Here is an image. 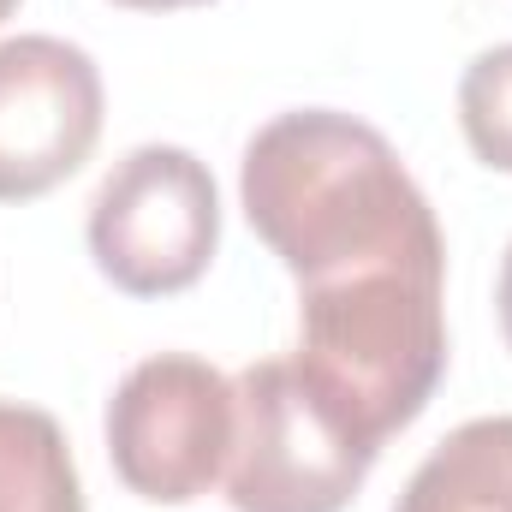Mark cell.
Wrapping results in <instances>:
<instances>
[{
    "mask_svg": "<svg viewBox=\"0 0 512 512\" xmlns=\"http://www.w3.org/2000/svg\"><path fill=\"white\" fill-rule=\"evenodd\" d=\"M495 316H501V340L512 352V239H507V256H501V280H495Z\"/></svg>",
    "mask_w": 512,
    "mask_h": 512,
    "instance_id": "30bf717a",
    "label": "cell"
},
{
    "mask_svg": "<svg viewBox=\"0 0 512 512\" xmlns=\"http://www.w3.org/2000/svg\"><path fill=\"white\" fill-rule=\"evenodd\" d=\"M233 512H346L358 501L376 447L316 393L298 358H262L233 376Z\"/></svg>",
    "mask_w": 512,
    "mask_h": 512,
    "instance_id": "3957f363",
    "label": "cell"
},
{
    "mask_svg": "<svg viewBox=\"0 0 512 512\" xmlns=\"http://www.w3.org/2000/svg\"><path fill=\"white\" fill-rule=\"evenodd\" d=\"M393 512H512V417L459 423L411 471Z\"/></svg>",
    "mask_w": 512,
    "mask_h": 512,
    "instance_id": "52a82bcc",
    "label": "cell"
},
{
    "mask_svg": "<svg viewBox=\"0 0 512 512\" xmlns=\"http://www.w3.org/2000/svg\"><path fill=\"white\" fill-rule=\"evenodd\" d=\"M0 512H90L72 441L42 405L0 399Z\"/></svg>",
    "mask_w": 512,
    "mask_h": 512,
    "instance_id": "ba28073f",
    "label": "cell"
},
{
    "mask_svg": "<svg viewBox=\"0 0 512 512\" xmlns=\"http://www.w3.org/2000/svg\"><path fill=\"white\" fill-rule=\"evenodd\" d=\"M108 90L96 60L66 36L0 42V203H36L66 185L102 143Z\"/></svg>",
    "mask_w": 512,
    "mask_h": 512,
    "instance_id": "8992f818",
    "label": "cell"
},
{
    "mask_svg": "<svg viewBox=\"0 0 512 512\" xmlns=\"http://www.w3.org/2000/svg\"><path fill=\"white\" fill-rule=\"evenodd\" d=\"M233 376L197 352H155L131 364L108 399L114 477L149 507H191L227 477L233 453Z\"/></svg>",
    "mask_w": 512,
    "mask_h": 512,
    "instance_id": "5b68a950",
    "label": "cell"
},
{
    "mask_svg": "<svg viewBox=\"0 0 512 512\" xmlns=\"http://www.w3.org/2000/svg\"><path fill=\"white\" fill-rule=\"evenodd\" d=\"M292 358L382 453L447 376V262H364L298 286Z\"/></svg>",
    "mask_w": 512,
    "mask_h": 512,
    "instance_id": "7a4b0ae2",
    "label": "cell"
},
{
    "mask_svg": "<svg viewBox=\"0 0 512 512\" xmlns=\"http://www.w3.org/2000/svg\"><path fill=\"white\" fill-rule=\"evenodd\" d=\"M12 12H18V0H0V24H6V18H12Z\"/></svg>",
    "mask_w": 512,
    "mask_h": 512,
    "instance_id": "7c38bea8",
    "label": "cell"
},
{
    "mask_svg": "<svg viewBox=\"0 0 512 512\" xmlns=\"http://www.w3.org/2000/svg\"><path fill=\"white\" fill-rule=\"evenodd\" d=\"M239 203L298 286L364 262H447L441 221L399 149L340 108H292L256 126Z\"/></svg>",
    "mask_w": 512,
    "mask_h": 512,
    "instance_id": "6da1fadb",
    "label": "cell"
},
{
    "mask_svg": "<svg viewBox=\"0 0 512 512\" xmlns=\"http://www.w3.org/2000/svg\"><path fill=\"white\" fill-rule=\"evenodd\" d=\"M459 131L471 155L495 173H512V42L483 48L459 78Z\"/></svg>",
    "mask_w": 512,
    "mask_h": 512,
    "instance_id": "9c48e42d",
    "label": "cell"
},
{
    "mask_svg": "<svg viewBox=\"0 0 512 512\" xmlns=\"http://www.w3.org/2000/svg\"><path fill=\"white\" fill-rule=\"evenodd\" d=\"M126 12H185V6H209V0H114Z\"/></svg>",
    "mask_w": 512,
    "mask_h": 512,
    "instance_id": "8fae6325",
    "label": "cell"
},
{
    "mask_svg": "<svg viewBox=\"0 0 512 512\" xmlns=\"http://www.w3.org/2000/svg\"><path fill=\"white\" fill-rule=\"evenodd\" d=\"M90 256L126 298L197 286L221 245V191L209 161L179 143L126 149L90 197Z\"/></svg>",
    "mask_w": 512,
    "mask_h": 512,
    "instance_id": "277c9868",
    "label": "cell"
}]
</instances>
